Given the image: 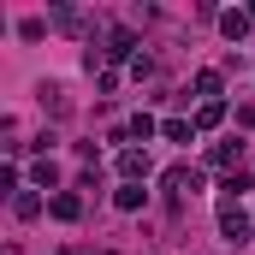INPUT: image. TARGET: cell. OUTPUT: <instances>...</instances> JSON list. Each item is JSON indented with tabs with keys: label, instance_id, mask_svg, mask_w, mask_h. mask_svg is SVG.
Instances as JSON below:
<instances>
[{
	"label": "cell",
	"instance_id": "277c9868",
	"mask_svg": "<svg viewBox=\"0 0 255 255\" xmlns=\"http://www.w3.org/2000/svg\"><path fill=\"white\" fill-rule=\"evenodd\" d=\"M48 214H54V220H77V214H83V202H77L71 190H60L54 202H48Z\"/></svg>",
	"mask_w": 255,
	"mask_h": 255
},
{
	"label": "cell",
	"instance_id": "30bf717a",
	"mask_svg": "<svg viewBox=\"0 0 255 255\" xmlns=\"http://www.w3.org/2000/svg\"><path fill=\"white\" fill-rule=\"evenodd\" d=\"M42 107H48V113H65V89L60 83H42Z\"/></svg>",
	"mask_w": 255,
	"mask_h": 255
},
{
	"label": "cell",
	"instance_id": "4fadbf2b",
	"mask_svg": "<svg viewBox=\"0 0 255 255\" xmlns=\"http://www.w3.org/2000/svg\"><path fill=\"white\" fill-rule=\"evenodd\" d=\"M130 48H136V36H130V30H113V48H107V54H113V60H125Z\"/></svg>",
	"mask_w": 255,
	"mask_h": 255
},
{
	"label": "cell",
	"instance_id": "7c38bea8",
	"mask_svg": "<svg viewBox=\"0 0 255 255\" xmlns=\"http://www.w3.org/2000/svg\"><path fill=\"white\" fill-rule=\"evenodd\" d=\"M196 95L214 101V95H220V71H196Z\"/></svg>",
	"mask_w": 255,
	"mask_h": 255
},
{
	"label": "cell",
	"instance_id": "9c48e42d",
	"mask_svg": "<svg viewBox=\"0 0 255 255\" xmlns=\"http://www.w3.org/2000/svg\"><path fill=\"white\" fill-rule=\"evenodd\" d=\"M160 136H166V142H190L196 125H184V119H166V125H160Z\"/></svg>",
	"mask_w": 255,
	"mask_h": 255
},
{
	"label": "cell",
	"instance_id": "7a4b0ae2",
	"mask_svg": "<svg viewBox=\"0 0 255 255\" xmlns=\"http://www.w3.org/2000/svg\"><path fill=\"white\" fill-rule=\"evenodd\" d=\"M160 184H166L172 196H178V190H202V172H196V166H166Z\"/></svg>",
	"mask_w": 255,
	"mask_h": 255
},
{
	"label": "cell",
	"instance_id": "8992f818",
	"mask_svg": "<svg viewBox=\"0 0 255 255\" xmlns=\"http://www.w3.org/2000/svg\"><path fill=\"white\" fill-rule=\"evenodd\" d=\"M12 214H18V220H36V214H42V196H36V190H18V196H12Z\"/></svg>",
	"mask_w": 255,
	"mask_h": 255
},
{
	"label": "cell",
	"instance_id": "2e32d148",
	"mask_svg": "<svg viewBox=\"0 0 255 255\" xmlns=\"http://www.w3.org/2000/svg\"><path fill=\"white\" fill-rule=\"evenodd\" d=\"M250 24H255V6H250Z\"/></svg>",
	"mask_w": 255,
	"mask_h": 255
},
{
	"label": "cell",
	"instance_id": "6da1fadb",
	"mask_svg": "<svg viewBox=\"0 0 255 255\" xmlns=\"http://www.w3.org/2000/svg\"><path fill=\"white\" fill-rule=\"evenodd\" d=\"M220 232H226V244H250V214L238 202H220Z\"/></svg>",
	"mask_w": 255,
	"mask_h": 255
},
{
	"label": "cell",
	"instance_id": "3957f363",
	"mask_svg": "<svg viewBox=\"0 0 255 255\" xmlns=\"http://www.w3.org/2000/svg\"><path fill=\"white\" fill-rule=\"evenodd\" d=\"M119 172H125V184L148 178V154H142V148H125V154H119Z\"/></svg>",
	"mask_w": 255,
	"mask_h": 255
},
{
	"label": "cell",
	"instance_id": "5bb4252c",
	"mask_svg": "<svg viewBox=\"0 0 255 255\" xmlns=\"http://www.w3.org/2000/svg\"><path fill=\"white\" fill-rule=\"evenodd\" d=\"M18 36H24V42H42V36H48V24H42V18H24V24H18Z\"/></svg>",
	"mask_w": 255,
	"mask_h": 255
},
{
	"label": "cell",
	"instance_id": "52a82bcc",
	"mask_svg": "<svg viewBox=\"0 0 255 255\" xmlns=\"http://www.w3.org/2000/svg\"><path fill=\"white\" fill-rule=\"evenodd\" d=\"M142 184H119V190H113V202H119V208H125V214H136V208H142Z\"/></svg>",
	"mask_w": 255,
	"mask_h": 255
},
{
	"label": "cell",
	"instance_id": "5b68a950",
	"mask_svg": "<svg viewBox=\"0 0 255 255\" xmlns=\"http://www.w3.org/2000/svg\"><path fill=\"white\" fill-rule=\"evenodd\" d=\"M220 30H226L232 42H244V36H250V12H220Z\"/></svg>",
	"mask_w": 255,
	"mask_h": 255
},
{
	"label": "cell",
	"instance_id": "9a60e30c",
	"mask_svg": "<svg viewBox=\"0 0 255 255\" xmlns=\"http://www.w3.org/2000/svg\"><path fill=\"white\" fill-rule=\"evenodd\" d=\"M30 178H36V184H54L60 172H54V160H36V166H30Z\"/></svg>",
	"mask_w": 255,
	"mask_h": 255
},
{
	"label": "cell",
	"instance_id": "8fae6325",
	"mask_svg": "<svg viewBox=\"0 0 255 255\" xmlns=\"http://www.w3.org/2000/svg\"><path fill=\"white\" fill-rule=\"evenodd\" d=\"M154 130H160V125H154V119H148V113H136V119H130V125H125V136H142V142H148V136H154Z\"/></svg>",
	"mask_w": 255,
	"mask_h": 255
},
{
	"label": "cell",
	"instance_id": "ba28073f",
	"mask_svg": "<svg viewBox=\"0 0 255 255\" xmlns=\"http://www.w3.org/2000/svg\"><path fill=\"white\" fill-rule=\"evenodd\" d=\"M220 119H226V107H220V101H202V113H196V130H214Z\"/></svg>",
	"mask_w": 255,
	"mask_h": 255
}]
</instances>
